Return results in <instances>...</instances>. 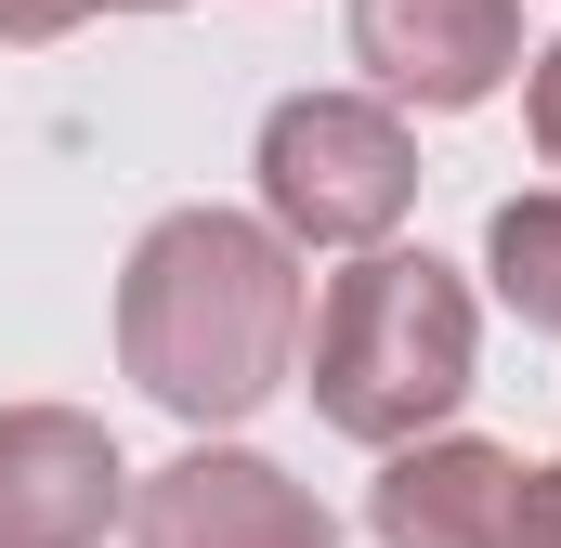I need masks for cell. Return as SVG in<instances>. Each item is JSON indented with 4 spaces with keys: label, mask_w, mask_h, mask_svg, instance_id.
Returning a JSON list of instances; mask_svg holds the SVG:
<instances>
[{
    "label": "cell",
    "mask_w": 561,
    "mask_h": 548,
    "mask_svg": "<svg viewBox=\"0 0 561 548\" xmlns=\"http://www.w3.org/2000/svg\"><path fill=\"white\" fill-rule=\"evenodd\" d=\"M523 457L510 444H405L366 496L379 548H523Z\"/></svg>",
    "instance_id": "cell-7"
},
{
    "label": "cell",
    "mask_w": 561,
    "mask_h": 548,
    "mask_svg": "<svg viewBox=\"0 0 561 548\" xmlns=\"http://www.w3.org/2000/svg\"><path fill=\"white\" fill-rule=\"evenodd\" d=\"M353 66L392 105H483L523 66V0H353Z\"/></svg>",
    "instance_id": "cell-5"
},
{
    "label": "cell",
    "mask_w": 561,
    "mask_h": 548,
    "mask_svg": "<svg viewBox=\"0 0 561 548\" xmlns=\"http://www.w3.org/2000/svg\"><path fill=\"white\" fill-rule=\"evenodd\" d=\"M523 118H536V157L561 170V39L536 53V79H523Z\"/></svg>",
    "instance_id": "cell-10"
},
{
    "label": "cell",
    "mask_w": 561,
    "mask_h": 548,
    "mask_svg": "<svg viewBox=\"0 0 561 548\" xmlns=\"http://www.w3.org/2000/svg\"><path fill=\"white\" fill-rule=\"evenodd\" d=\"M300 327H313L300 249L236 209H170L118 274V366L196 431H236L275 406L300 366Z\"/></svg>",
    "instance_id": "cell-1"
},
{
    "label": "cell",
    "mask_w": 561,
    "mask_h": 548,
    "mask_svg": "<svg viewBox=\"0 0 561 548\" xmlns=\"http://www.w3.org/2000/svg\"><path fill=\"white\" fill-rule=\"evenodd\" d=\"M483 262H496V300L561 340V196H510L483 222Z\"/></svg>",
    "instance_id": "cell-8"
},
{
    "label": "cell",
    "mask_w": 561,
    "mask_h": 548,
    "mask_svg": "<svg viewBox=\"0 0 561 548\" xmlns=\"http://www.w3.org/2000/svg\"><path fill=\"white\" fill-rule=\"evenodd\" d=\"M523 548H561V470L523 483Z\"/></svg>",
    "instance_id": "cell-11"
},
{
    "label": "cell",
    "mask_w": 561,
    "mask_h": 548,
    "mask_svg": "<svg viewBox=\"0 0 561 548\" xmlns=\"http://www.w3.org/2000/svg\"><path fill=\"white\" fill-rule=\"evenodd\" d=\"M118 510H131V470L79 406L0 418V548H92Z\"/></svg>",
    "instance_id": "cell-6"
},
{
    "label": "cell",
    "mask_w": 561,
    "mask_h": 548,
    "mask_svg": "<svg viewBox=\"0 0 561 548\" xmlns=\"http://www.w3.org/2000/svg\"><path fill=\"white\" fill-rule=\"evenodd\" d=\"M92 13H157V0H0V39H66Z\"/></svg>",
    "instance_id": "cell-9"
},
{
    "label": "cell",
    "mask_w": 561,
    "mask_h": 548,
    "mask_svg": "<svg viewBox=\"0 0 561 548\" xmlns=\"http://www.w3.org/2000/svg\"><path fill=\"white\" fill-rule=\"evenodd\" d=\"M262 209H275V236H313V249H379L419 209L405 118L366 92H287L262 118Z\"/></svg>",
    "instance_id": "cell-3"
},
{
    "label": "cell",
    "mask_w": 561,
    "mask_h": 548,
    "mask_svg": "<svg viewBox=\"0 0 561 548\" xmlns=\"http://www.w3.org/2000/svg\"><path fill=\"white\" fill-rule=\"evenodd\" d=\"M300 353H313V418L327 431L405 457L431 418H457L483 327H470V287L431 262V249H366L353 274H327Z\"/></svg>",
    "instance_id": "cell-2"
},
{
    "label": "cell",
    "mask_w": 561,
    "mask_h": 548,
    "mask_svg": "<svg viewBox=\"0 0 561 548\" xmlns=\"http://www.w3.org/2000/svg\"><path fill=\"white\" fill-rule=\"evenodd\" d=\"M131 548H340V523L313 510V483H287L275 457L196 444L170 470L131 483Z\"/></svg>",
    "instance_id": "cell-4"
}]
</instances>
